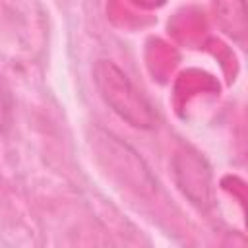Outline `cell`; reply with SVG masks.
Segmentation results:
<instances>
[{
    "mask_svg": "<svg viewBox=\"0 0 248 248\" xmlns=\"http://www.w3.org/2000/svg\"><path fill=\"white\" fill-rule=\"evenodd\" d=\"M95 85L105 103L130 126L153 128L157 122L155 110L128 76L110 60H99L93 68Z\"/></svg>",
    "mask_w": 248,
    "mask_h": 248,
    "instance_id": "obj_1",
    "label": "cell"
},
{
    "mask_svg": "<svg viewBox=\"0 0 248 248\" xmlns=\"http://www.w3.org/2000/svg\"><path fill=\"white\" fill-rule=\"evenodd\" d=\"M174 176L184 192L194 203L205 205L209 203V169L196 153L184 151L174 157Z\"/></svg>",
    "mask_w": 248,
    "mask_h": 248,
    "instance_id": "obj_2",
    "label": "cell"
},
{
    "mask_svg": "<svg viewBox=\"0 0 248 248\" xmlns=\"http://www.w3.org/2000/svg\"><path fill=\"white\" fill-rule=\"evenodd\" d=\"M215 8H217V19L223 31L229 37L242 41L246 35L244 0H215Z\"/></svg>",
    "mask_w": 248,
    "mask_h": 248,
    "instance_id": "obj_3",
    "label": "cell"
},
{
    "mask_svg": "<svg viewBox=\"0 0 248 248\" xmlns=\"http://www.w3.org/2000/svg\"><path fill=\"white\" fill-rule=\"evenodd\" d=\"M10 122H12V99L0 76V132L8 130Z\"/></svg>",
    "mask_w": 248,
    "mask_h": 248,
    "instance_id": "obj_4",
    "label": "cell"
}]
</instances>
